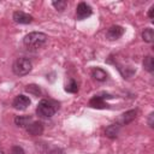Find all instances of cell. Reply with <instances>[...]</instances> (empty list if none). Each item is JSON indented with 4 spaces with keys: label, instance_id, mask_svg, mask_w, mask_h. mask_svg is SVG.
Listing matches in <instances>:
<instances>
[{
    "label": "cell",
    "instance_id": "obj_19",
    "mask_svg": "<svg viewBox=\"0 0 154 154\" xmlns=\"http://www.w3.org/2000/svg\"><path fill=\"white\" fill-rule=\"evenodd\" d=\"M11 153H12V154H24V150H23V148L19 147V146H13V147L11 148Z\"/></svg>",
    "mask_w": 154,
    "mask_h": 154
},
{
    "label": "cell",
    "instance_id": "obj_21",
    "mask_svg": "<svg viewBox=\"0 0 154 154\" xmlns=\"http://www.w3.org/2000/svg\"><path fill=\"white\" fill-rule=\"evenodd\" d=\"M153 119H154V113L152 112V113L149 114V118H148V125H149L150 128L154 126V120H153Z\"/></svg>",
    "mask_w": 154,
    "mask_h": 154
},
{
    "label": "cell",
    "instance_id": "obj_14",
    "mask_svg": "<svg viewBox=\"0 0 154 154\" xmlns=\"http://www.w3.org/2000/svg\"><path fill=\"white\" fill-rule=\"evenodd\" d=\"M142 38L143 41L148 42V43H152L154 41V31L152 28H146L143 31H142Z\"/></svg>",
    "mask_w": 154,
    "mask_h": 154
},
{
    "label": "cell",
    "instance_id": "obj_12",
    "mask_svg": "<svg viewBox=\"0 0 154 154\" xmlns=\"http://www.w3.org/2000/svg\"><path fill=\"white\" fill-rule=\"evenodd\" d=\"M31 122H32V119H31L30 116H17L14 118L16 125L17 126H20V128H26Z\"/></svg>",
    "mask_w": 154,
    "mask_h": 154
},
{
    "label": "cell",
    "instance_id": "obj_3",
    "mask_svg": "<svg viewBox=\"0 0 154 154\" xmlns=\"http://www.w3.org/2000/svg\"><path fill=\"white\" fill-rule=\"evenodd\" d=\"M31 69H32V64L26 58H18L12 65V70L17 76H25L31 71Z\"/></svg>",
    "mask_w": 154,
    "mask_h": 154
},
{
    "label": "cell",
    "instance_id": "obj_18",
    "mask_svg": "<svg viewBox=\"0 0 154 154\" xmlns=\"http://www.w3.org/2000/svg\"><path fill=\"white\" fill-rule=\"evenodd\" d=\"M52 5L58 10V11H64L65 10V7H66V5H67V1H65V0H59V1H53L52 2Z\"/></svg>",
    "mask_w": 154,
    "mask_h": 154
},
{
    "label": "cell",
    "instance_id": "obj_5",
    "mask_svg": "<svg viewBox=\"0 0 154 154\" xmlns=\"http://www.w3.org/2000/svg\"><path fill=\"white\" fill-rule=\"evenodd\" d=\"M111 97H112L111 95L105 94V93H102V94H100V95H95L94 97L90 99L89 106H91V107H94V108H107L108 105L105 102V99H111Z\"/></svg>",
    "mask_w": 154,
    "mask_h": 154
},
{
    "label": "cell",
    "instance_id": "obj_15",
    "mask_svg": "<svg viewBox=\"0 0 154 154\" xmlns=\"http://www.w3.org/2000/svg\"><path fill=\"white\" fill-rule=\"evenodd\" d=\"M143 67L148 71V72H153L154 71V60H153V57L150 55H147L143 60Z\"/></svg>",
    "mask_w": 154,
    "mask_h": 154
},
{
    "label": "cell",
    "instance_id": "obj_22",
    "mask_svg": "<svg viewBox=\"0 0 154 154\" xmlns=\"http://www.w3.org/2000/svg\"><path fill=\"white\" fill-rule=\"evenodd\" d=\"M153 10H154V6H152V7L149 8V12H148V16H149L150 19H153Z\"/></svg>",
    "mask_w": 154,
    "mask_h": 154
},
{
    "label": "cell",
    "instance_id": "obj_1",
    "mask_svg": "<svg viewBox=\"0 0 154 154\" xmlns=\"http://www.w3.org/2000/svg\"><path fill=\"white\" fill-rule=\"evenodd\" d=\"M46 41H47L46 34L34 31V32H29L28 35H25L23 43L29 49H38L46 43Z\"/></svg>",
    "mask_w": 154,
    "mask_h": 154
},
{
    "label": "cell",
    "instance_id": "obj_9",
    "mask_svg": "<svg viewBox=\"0 0 154 154\" xmlns=\"http://www.w3.org/2000/svg\"><path fill=\"white\" fill-rule=\"evenodd\" d=\"M25 129L32 136H38L43 132V125H42L41 122H31Z\"/></svg>",
    "mask_w": 154,
    "mask_h": 154
},
{
    "label": "cell",
    "instance_id": "obj_20",
    "mask_svg": "<svg viewBox=\"0 0 154 154\" xmlns=\"http://www.w3.org/2000/svg\"><path fill=\"white\" fill-rule=\"evenodd\" d=\"M48 154H65L61 148H53L52 150L48 152Z\"/></svg>",
    "mask_w": 154,
    "mask_h": 154
},
{
    "label": "cell",
    "instance_id": "obj_4",
    "mask_svg": "<svg viewBox=\"0 0 154 154\" xmlns=\"http://www.w3.org/2000/svg\"><path fill=\"white\" fill-rule=\"evenodd\" d=\"M91 13H93V10H91V7H90L88 4H85V2H79V4L77 5V8H76V18H77L78 20H83V19L90 17Z\"/></svg>",
    "mask_w": 154,
    "mask_h": 154
},
{
    "label": "cell",
    "instance_id": "obj_8",
    "mask_svg": "<svg viewBox=\"0 0 154 154\" xmlns=\"http://www.w3.org/2000/svg\"><path fill=\"white\" fill-rule=\"evenodd\" d=\"M13 20L19 24H29L32 22V17L23 11H16L13 13Z\"/></svg>",
    "mask_w": 154,
    "mask_h": 154
},
{
    "label": "cell",
    "instance_id": "obj_13",
    "mask_svg": "<svg viewBox=\"0 0 154 154\" xmlns=\"http://www.w3.org/2000/svg\"><path fill=\"white\" fill-rule=\"evenodd\" d=\"M119 129H120V125H119L118 123H116V124H112V125H109L108 128H106L105 134H106V136L109 137V138H116V137L118 136Z\"/></svg>",
    "mask_w": 154,
    "mask_h": 154
},
{
    "label": "cell",
    "instance_id": "obj_10",
    "mask_svg": "<svg viewBox=\"0 0 154 154\" xmlns=\"http://www.w3.org/2000/svg\"><path fill=\"white\" fill-rule=\"evenodd\" d=\"M136 114H137V111L136 109H130V111H126L125 113H123L119 118V122L118 124L119 125H126L129 123H131L135 118H136Z\"/></svg>",
    "mask_w": 154,
    "mask_h": 154
},
{
    "label": "cell",
    "instance_id": "obj_16",
    "mask_svg": "<svg viewBox=\"0 0 154 154\" xmlns=\"http://www.w3.org/2000/svg\"><path fill=\"white\" fill-rule=\"evenodd\" d=\"M65 90L67 93H77L78 91V84L75 79H70L66 84H65Z\"/></svg>",
    "mask_w": 154,
    "mask_h": 154
},
{
    "label": "cell",
    "instance_id": "obj_2",
    "mask_svg": "<svg viewBox=\"0 0 154 154\" xmlns=\"http://www.w3.org/2000/svg\"><path fill=\"white\" fill-rule=\"evenodd\" d=\"M58 103L53 100H47V99H42L38 105H37V108H36V113L40 116V117H43V118H51L52 116H54V113L57 112L58 109Z\"/></svg>",
    "mask_w": 154,
    "mask_h": 154
},
{
    "label": "cell",
    "instance_id": "obj_11",
    "mask_svg": "<svg viewBox=\"0 0 154 154\" xmlns=\"http://www.w3.org/2000/svg\"><path fill=\"white\" fill-rule=\"evenodd\" d=\"M91 76L94 77V79H96V81H99V82H103V81L107 79V72H106L105 70L100 69V67H95V69H93V71H91Z\"/></svg>",
    "mask_w": 154,
    "mask_h": 154
},
{
    "label": "cell",
    "instance_id": "obj_6",
    "mask_svg": "<svg viewBox=\"0 0 154 154\" xmlns=\"http://www.w3.org/2000/svg\"><path fill=\"white\" fill-rule=\"evenodd\" d=\"M124 34V28L120 25H112L108 28V30L106 31V37L111 41L118 40L119 37H122Z\"/></svg>",
    "mask_w": 154,
    "mask_h": 154
},
{
    "label": "cell",
    "instance_id": "obj_17",
    "mask_svg": "<svg viewBox=\"0 0 154 154\" xmlns=\"http://www.w3.org/2000/svg\"><path fill=\"white\" fill-rule=\"evenodd\" d=\"M25 91H28L29 94H32L35 96H40L41 95V89H40V87L37 84H29V85H26Z\"/></svg>",
    "mask_w": 154,
    "mask_h": 154
},
{
    "label": "cell",
    "instance_id": "obj_7",
    "mask_svg": "<svg viewBox=\"0 0 154 154\" xmlns=\"http://www.w3.org/2000/svg\"><path fill=\"white\" fill-rule=\"evenodd\" d=\"M30 105V99L25 95H17L12 102V106L16 108V109H19V111H23L28 106Z\"/></svg>",
    "mask_w": 154,
    "mask_h": 154
},
{
    "label": "cell",
    "instance_id": "obj_23",
    "mask_svg": "<svg viewBox=\"0 0 154 154\" xmlns=\"http://www.w3.org/2000/svg\"><path fill=\"white\" fill-rule=\"evenodd\" d=\"M0 154H5V153H4V150H1V149H0Z\"/></svg>",
    "mask_w": 154,
    "mask_h": 154
}]
</instances>
